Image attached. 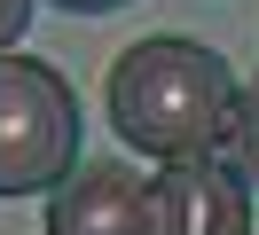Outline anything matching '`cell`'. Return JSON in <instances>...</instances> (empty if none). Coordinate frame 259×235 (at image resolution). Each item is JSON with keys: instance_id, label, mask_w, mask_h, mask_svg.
Here are the masks:
<instances>
[{"instance_id": "7", "label": "cell", "mask_w": 259, "mask_h": 235, "mask_svg": "<svg viewBox=\"0 0 259 235\" xmlns=\"http://www.w3.org/2000/svg\"><path fill=\"white\" fill-rule=\"evenodd\" d=\"M39 8H63V16H110V8H134V0H39Z\"/></svg>"}, {"instance_id": "6", "label": "cell", "mask_w": 259, "mask_h": 235, "mask_svg": "<svg viewBox=\"0 0 259 235\" xmlns=\"http://www.w3.org/2000/svg\"><path fill=\"white\" fill-rule=\"evenodd\" d=\"M32 16H39V0H0V47H16L32 31Z\"/></svg>"}, {"instance_id": "4", "label": "cell", "mask_w": 259, "mask_h": 235, "mask_svg": "<svg viewBox=\"0 0 259 235\" xmlns=\"http://www.w3.org/2000/svg\"><path fill=\"white\" fill-rule=\"evenodd\" d=\"M142 172L126 157H79L63 188H48V235H142Z\"/></svg>"}, {"instance_id": "5", "label": "cell", "mask_w": 259, "mask_h": 235, "mask_svg": "<svg viewBox=\"0 0 259 235\" xmlns=\"http://www.w3.org/2000/svg\"><path fill=\"white\" fill-rule=\"evenodd\" d=\"M220 157H228V172L259 196V78H236V110H228Z\"/></svg>"}, {"instance_id": "1", "label": "cell", "mask_w": 259, "mask_h": 235, "mask_svg": "<svg viewBox=\"0 0 259 235\" xmlns=\"http://www.w3.org/2000/svg\"><path fill=\"white\" fill-rule=\"evenodd\" d=\"M102 102H110V133L134 157H157V165L212 157L228 133V110H236V71L204 39L157 31V39H134L110 63Z\"/></svg>"}, {"instance_id": "2", "label": "cell", "mask_w": 259, "mask_h": 235, "mask_svg": "<svg viewBox=\"0 0 259 235\" xmlns=\"http://www.w3.org/2000/svg\"><path fill=\"white\" fill-rule=\"evenodd\" d=\"M79 165V94L48 55L0 47V196H48Z\"/></svg>"}, {"instance_id": "3", "label": "cell", "mask_w": 259, "mask_h": 235, "mask_svg": "<svg viewBox=\"0 0 259 235\" xmlns=\"http://www.w3.org/2000/svg\"><path fill=\"white\" fill-rule=\"evenodd\" d=\"M142 235H251V188L228 157H173L142 188Z\"/></svg>"}]
</instances>
